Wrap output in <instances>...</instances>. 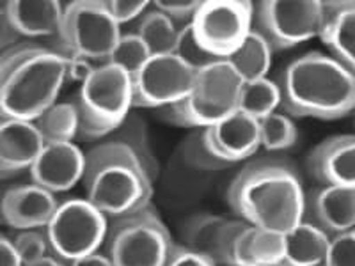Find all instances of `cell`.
Here are the masks:
<instances>
[{
    "mask_svg": "<svg viewBox=\"0 0 355 266\" xmlns=\"http://www.w3.org/2000/svg\"><path fill=\"white\" fill-rule=\"evenodd\" d=\"M215 266H233V265H215Z\"/></svg>",
    "mask_w": 355,
    "mask_h": 266,
    "instance_id": "43",
    "label": "cell"
},
{
    "mask_svg": "<svg viewBox=\"0 0 355 266\" xmlns=\"http://www.w3.org/2000/svg\"><path fill=\"white\" fill-rule=\"evenodd\" d=\"M284 259V234L249 226L236 236L231 250L233 266H281Z\"/></svg>",
    "mask_w": 355,
    "mask_h": 266,
    "instance_id": "21",
    "label": "cell"
},
{
    "mask_svg": "<svg viewBox=\"0 0 355 266\" xmlns=\"http://www.w3.org/2000/svg\"><path fill=\"white\" fill-rule=\"evenodd\" d=\"M69 266H112V263L107 258V254L93 252V254H87L84 256V258L75 259V261H71Z\"/></svg>",
    "mask_w": 355,
    "mask_h": 266,
    "instance_id": "41",
    "label": "cell"
},
{
    "mask_svg": "<svg viewBox=\"0 0 355 266\" xmlns=\"http://www.w3.org/2000/svg\"><path fill=\"white\" fill-rule=\"evenodd\" d=\"M43 145L34 123L18 119L0 121V177L31 169Z\"/></svg>",
    "mask_w": 355,
    "mask_h": 266,
    "instance_id": "19",
    "label": "cell"
},
{
    "mask_svg": "<svg viewBox=\"0 0 355 266\" xmlns=\"http://www.w3.org/2000/svg\"><path fill=\"white\" fill-rule=\"evenodd\" d=\"M307 167L322 185L355 186V137L347 133L325 139L311 151Z\"/></svg>",
    "mask_w": 355,
    "mask_h": 266,
    "instance_id": "18",
    "label": "cell"
},
{
    "mask_svg": "<svg viewBox=\"0 0 355 266\" xmlns=\"http://www.w3.org/2000/svg\"><path fill=\"white\" fill-rule=\"evenodd\" d=\"M6 9L21 37H59L62 12H64L61 2H55V0H43V2L15 0V2H8Z\"/></svg>",
    "mask_w": 355,
    "mask_h": 266,
    "instance_id": "22",
    "label": "cell"
},
{
    "mask_svg": "<svg viewBox=\"0 0 355 266\" xmlns=\"http://www.w3.org/2000/svg\"><path fill=\"white\" fill-rule=\"evenodd\" d=\"M0 266H24L12 245V240L4 234H0Z\"/></svg>",
    "mask_w": 355,
    "mask_h": 266,
    "instance_id": "40",
    "label": "cell"
},
{
    "mask_svg": "<svg viewBox=\"0 0 355 266\" xmlns=\"http://www.w3.org/2000/svg\"><path fill=\"white\" fill-rule=\"evenodd\" d=\"M174 55H176L180 61L185 62L187 66L196 69V71L202 69L205 66L211 64V62L218 61V59L211 57L206 50H202L201 44L196 41L194 34H192V28H190V24L183 25V27L180 28L176 48H174Z\"/></svg>",
    "mask_w": 355,
    "mask_h": 266,
    "instance_id": "32",
    "label": "cell"
},
{
    "mask_svg": "<svg viewBox=\"0 0 355 266\" xmlns=\"http://www.w3.org/2000/svg\"><path fill=\"white\" fill-rule=\"evenodd\" d=\"M103 4L119 27L123 24L139 20L150 8V2L146 0H103Z\"/></svg>",
    "mask_w": 355,
    "mask_h": 266,
    "instance_id": "35",
    "label": "cell"
},
{
    "mask_svg": "<svg viewBox=\"0 0 355 266\" xmlns=\"http://www.w3.org/2000/svg\"><path fill=\"white\" fill-rule=\"evenodd\" d=\"M116 141H121L128 145L133 153L137 154L139 160L142 161L146 172L150 174V177L153 179L155 172H157V161H155L153 153H151L150 142L146 137V126L142 119H139L137 116L126 117L123 125L116 130Z\"/></svg>",
    "mask_w": 355,
    "mask_h": 266,
    "instance_id": "30",
    "label": "cell"
},
{
    "mask_svg": "<svg viewBox=\"0 0 355 266\" xmlns=\"http://www.w3.org/2000/svg\"><path fill=\"white\" fill-rule=\"evenodd\" d=\"M329 236L309 222L284 234V259L281 266H320L327 252Z\"/></svg>",
    "mask_w": 355,
    "mask_h": 266,
    "instance_id": "23",
    "label": "cell"
},
{
    "mask_svg": "<svg viewBox=\"0 0 355 266\" xmlns=\"http://www.w3.org/2000/svg\"><path fill=\"white\" fill-rule=\"evenodd\" d=\"M252 2L208 0L190 21V28L202 50L226 61L242 46L252 30Z\"/></svg>",
    "mask_w": 355,
    "mask_h": 266,
    "instance_id": "10",
    "label": "cell"
},
{
    "mask_svg": "<svg viewBox=\"0 0 355 266\" xmlns=\"http://www.w3.org/2000/svg\"><path fill=\"white\" fill-rule=\"evenodd\" d=\"M318 0H266L252 6V28L272 50H290L318 36Z\"/></svg>",
    "mask_w": 355,
    "mask_h": 266,
    "instance_id": "11",
    "label": "cell"
},
{
    "mask_svg": "<svg viewBox=\"0 0 355 266\" xmlns=\"http://www.w3.org/2000/svg\"><path fill=\"white\" fill-rule=\"evenodd\" d=\"M259 144L266 151H288L297 144L299 132L291 121V117L284 112H274L258 121Z\"/></svg>",
    "mask_w": 355,
    "mask_h": 266,
    "instance_id": "29",
    "label": "cell"
},
{
    "mask_svg": "<svg viewBox=\"0 0 355 266\" xmlns=\"http://www.w3.org/2000/svg\"><path fill=\"white\" fill-rule=\"evenodd\" d=\"M71 101L78 114L77 139L109 137L133 109L132 77L110 62L98 64Z\"/></svg>",
    "mask_w": 355,
    "mask_h": 266,
    "instance_id": "5",
    "label": "cell"
},
{
    "mask_svg": "<svg viewBox=\"0 0 355 266\" xmlns=\"http://www.w3.org/2000/svg\"><path fill=\"white\" fill-rule=\"evenodd\" d=\"M233 211L249 226L286 234L304 220L306 194L299 174L283 161H256L227 190Z\"/></svg>",
    "mask_w": 355,
    "mask_h": 266,
    "instance_id": "1",
    "label": "cell"
},
{
    "mask_svg": "<svg viewBox=\"0 0 355 266\" xmlns=\"http://www.w3.org/2000/svg\"><path fill=\"white\" fill-rule=\"evenodd\" d=\"M201 4L202 2H199V0H157V2H153V8L160 11L162 15H166L174 24L185 21V25H189L198 9L201 8Z\"/></svg>",
    "mask_w": 355,
    "mask_h": 266,
    "instance_id": "36",
    "label": "cell"
},
{
    "mask_svg": "<svg viewBox=\"0 0 355 266\" xmlns=\"http://www.w3.org/2000/svg\"><path fill=\"white\" fill-rule=\"evenodd\" d=\"M196 80V69L174 53L150 55L132 77L135 109H166L189 96Z\"/></svg>",
    "mask_w": 355,
    "mask_h": 266,
    "instance_id": "12",
    "label": "cell"
},
{
    "mask_svg": "<svg viewBox=\"0 0 355 266\" xmlns=\"http://www.w3.org/2000/svg\"><path fill=\"white\" fill-rule=\"evenodd\" d=\"M164 266H215V263H211L210 259L198 254L194 250L187 249L185 245L174 243Z\"/></svg>",
    "mask_w": 355,
    "mask_h": 266,
    "instance_id": "38",
    "label": "cell"
},
{
    "mask_svg": "<svg viewBox=\"0 0 355 266\" xmlns=\"http://www.w3.org/2000/svg\"><path fill=\"white\" fill-rule=\"evenodd\" d=\"M183 160L189 163L190 167L199 170H226L233 167V163L220 157L215 151L214 144L210 141L208 130L202 128L201 132L192 133L182 148Z\"/></svg>",
    "mask_w": 355,
    "mask_h": 266,
    "instance_id": "28",
    "label": "cell"
},
{
    "mask_svg": "<svg viewBox=\"0 0 355 266\" xmlns=\"http://www.w3.org/2000/svg\"><path fill=\"white\" fill-rule=\"evenodd\" d=\"M286 116L334 121L355 107V73L331 55L309 52L291 61L275 80Z\"/></svg>",
    "mask_w": 355,
    "mask_h": 266,
    "instance_id": "3",
    "label": "cell"
},
{
    "mask_svg": "<svg viewBox=\"0 0 355 266\" xmlns=\"http://www.w3.org/2000/svg\"><path fill=\"white\" fill-rule=\"evenodd\" d=\"M62 57L66 64V82H77L82 85L98 66V62L82 55H75V53H64Z\"/></svg>",
    "mask_w": 355,
    "mask_h": 266,
    "instance_id": "37",
    "label": "cell"
},
{
    "mask_svg": "<svg viewBox=\"0 0 355 266\" xmlns=\"http://www.w3.org/2000/svg\"><path fill=\"white\" fill-rule=\"evenodd\" d=\"M148 59H150V52L146 48V44L142 43L137 34L130 33L121 34L107 62L121 68L130 77H133Z\"/></svg>",
    "mask_w": 355,
    "mask_h": 266,
    "instance_id": "31",
    "label": "cell"
},
{
    "mask_svg": "<svg viewBox=\"0 0 355 266\" xmlns=\"http://www.w3.org/2000/svg\"><path fill=\"white\" fill-rule=\"evenodd\" d=\"M12 245H15V250H17L21 265H28V263L37 261V259L49 256L50 252L46 236L34 229L18 233L17 236L12 238Z\"/></svg>",
    "mask_w": 355,
    "mask_h": 266,
    "instance_id": "33",
    "label": "cell"
},
{
    "mask_svg": "<svg viewBox=\"0 0 355 266\" xmlns=\"http://www.w3.org/2000/svg\"><path fill=\"white\" fill-rule=\"evenodd\" d=\"M281 107V94L275 80L259 78L252 82H242L239 93L236 110L256 121L270 116Z\"/></svg>",
    "mask_w": 355,
    "mask_h": 266,
    "instance_id": "26",
    "label": "cell"
},
{
    "mask_svg": "<svg viewBox=\"0 0 355 266\" xmlns=\"http://www.w3.org/2000/svg\"><path fill=\"white\" fill-rule=\"evenodd\" d=\"M107 217L87 199L61 202L46 224V242L55 258L75 261L98 252L107 238Z\"/></svg>",
    "mask_w": 355,
    "mask_h": 266,
    "instance_id": "9",
    "label": "cell"
},
{
    "mask_svg": "<svg viewBox=\"0 0 355 266\" xmlns=\"http://www.w3.org/2000/svg\"><path fill=\"white\" fill-rule=\"evenodd\" d=\"M304 220L322 229L329 238L354 231L355 186L323 185L306 197Z\"/></svg>",
    "mask_w": 355,
    "mask_h": 266,
    "instance_id": "15",
    "label": "cell"
},
{
    "mask_svg": "<svg viewBox=\"0 0 355 266\" xmlns=\"http://www.w3.org/2000/svg\"><path fill=\"white\" fill-rule=\"evenodd\" d=\"M66 84L64 57L36 43L0 53V121L34 123L57 103Z\"/></svg>",
    "mask_w": 355,
    "mask_h": 266,
    "instance_id": "2",
    "label": "cell"
},
{
    "mask_svg": "<svg viewBox=\"0 0 355 266\" xmlns=\"http://www.w3.org/2000/svg\"><path fill=\"white\" fill-rule=\"evenodd\" d=\"M82 185L87 201L107 218L150 206L153 179L142 161L121 141L100 142L85 153Z\"/></svg>",
    "mask_w": 355,
    "mask_h": 266,
    "instance_id": "4",
    "label": "cell"
},
{
    "mask_svg": "<svg viewBox=\"0 0 355 266\" xmlns=\"http://www.w3.org/2000/svg\"><path fill=\"white\" fill-rule=\"evenodd\" d=\"M242 80L227 61H215L196 71L189 96L160 109L167 123L185 128H211L236 112Z\"/></svg>",
    "mask_w": 355,
    "mask_h": 266,
    "instance_id": "6",
    "label": "cell"
},
{
    "mask_svg": "<svg viewBox=\"0 0 355 266\" xmlns=\"http://www.w3.org/2000/svg\"><path fill=\"white\" fill-rule=\"evenodd\" d=\"M121 37V28L107 11L103 0L69 2L62 12L59 33L61 48L55 52L75 53L103 64Z\"/></svg>",
    "mask_w": 355,
    "mask_h": 266,
    "instance_id": "8",
    "label": "cell"
},
{
    "mask_svg": "<svg viewBox=\"0 0 355 266\" xmlns=\"http://www.w3.org/2000/svg\"><path fill=\"white\" fill-rule=\"evenodd\" d=\"M44 144L73 142L78 133V114L73 101H62L50 107L34 121Z\"/></svg>",
    "mask_w": 355,
    "mask_h": 266,
    "instance_id": "27",
    "label": "cell"
},
{
    "mask_svg": "<svg viewBox=\"0 0 355 266\" xmlns=\"http://www.w3.org/2000/svg\"><path fill=\"white\" fill-rule=\"evenodd\" d=\"M85 153L73 142L44 144L31 167L34 185L49 190L53 195L68 192L82 181Z\"/></svg>",
    "mask_w": 355,
    "mask_h": 266,
    "instance_id": "14",
    "label": "cell"
},
{
    "mask_svg": "<svg viewBox=\"0 0 355 266\" xmlns=\"http://www.w3.org/2000/svg\"><path fill=\"white\" fill-rule=\"evenodd\" d=\"M272 55H274V50L270 48V44L252 28L242 46L226 61L236 71L240 80L252 82L266 78L272 66Z\"/></svg>",
    "mask_w": 355,
    "mask_h": 266,
    "instance_id": "24",
    "label": "cell"
},
{
    "mask_svg": "<svg viewBox=\"0 0 355 266\" xmlns=\"http://www.w3.org/2000/svg\"><path fill=\"white\" fill-rule=\"evenodd\" d=\"M21 34L18 33L11 17H9L6 4L0 6V50H8L15 44L21 43Z\"/></svg>",
    "mask_w": 355,
    "mask_h": 266,
    "instance_id": "39",
    "label": "cell"
},
{
    "mask_svg": "<svg viewBox=\"0 0 355 266\" xmlns=\"http://www.w3.org/2000/svg\"><path fill=\"white\" fill-rule=\"evenodd\" d=\"M323 266H355V231L329 238Z\"/></svg>",
    "mask_w": 355,
    "mask_h": 266,
    "instance_id": "34",
    "label": "cell"
},
{
    "mask_svg": "<svg viewBox=\"0 0 355 266\" xmlns=\"http://www.w3.org/2000/svg\"><path fill=\"white\" fill-rule=\"evenodd\" d=\"M107 258L112 266H164L174 242L157 210L107 218Z\"/></svg>",
    "mask_w": 355,
    "mask_h": 266,
    "instance_id": "7",
    "label": "cell"
},
{
    "mask_svg": "<svg viewBox=\"0 0 355 266\" xmlns=\"http://www.w3.org/2000/svg\"><path fill=\"white\" fill-rule=\"evenodd\" d=\"M245 227L243 220H230L218 215H196L183 224V245L215 265H231L234 240Z\"/></svg>",
    "mask_w": 355,
    "mask_h": 266,
    "instance_id": "13",
    "label": "cell"
},
{
    "mask_svg": "<svg viewBox=\"0 0 355 266\" xmlns=\"http://www.w3.org/2000/svg\"><path fill=\"white\" fill-rule=\"evenodd\" d=\"M24 266H66V265L59 258L49 254V256H44V258L37 259V261L28 263V265H24Z\"/></svg>",
    "mask_w": 355,
    "mask_h": 266,
    "instance_id": "42",
    "label": "cell"
},
{
    "mask_svg": "<svg viewBox=\"0 0 355 266\" xmlns=\"http://www.w3.org/2000/svg\"><path fill=\"white\" fill-rule=\"evenodd\" d=\"M180 28L173 20L157 9H148L137 20L135 33L150 52V55H169L174 53Z\"/></svg>",
    "mask_w": 355,
    "mask_h": 266,
    "instance_id": "25",
    "label": "cell"
},
{
    "mask_svg": "<svg viewBox=\"0 0 355 266\" xmlns=\"http://www.w3.org/2000/svg\"><path fill=\"white\" fill-rule=\"evenodd\" d=\"M320 266H323V265H320Z\"/></svg>",
    "mask_w": 355,
    "mask_h": 266,
    "instance_id": "44",
    "label": "cell"
},
{
    "mask_svg": "<svg viewBox=\"0 0 355 266\" xmlns=\"http://www.w3.org/2000/svg\"><path fill=\"white\" fill-rule=\"evenodd\" d=\"M206 130L215 151L233 166L250 158L261 148L258 121L239 110Z\"/></svg>",
    "mask_w": 355,
    "mask_h": 266,
    "instance_id": "20",
    "label": "cell"
},
{
    "mask_svg": "<svg viewBox=\"0 0 355 266\" xmlns=\"http://www.w3.org/2000/svg\"><path fill=\"white\" fill-rule=\"evenodd\" d=\"M318 37L331 50L332 59L355 73V2H320Z\"/></svg>",
    "mask_w": 355,
    "mask_h": 266,
    "instance_id": "17",
    "label": "cell"
},
{
    "mask_svg": "<svg viewBox=\"0 0 355 266\" xmlns=\"http://www.w3.org/2000/svg\"><path fill=\"white\" fill-rule=\"evenodd\" d=\"M55 195L37 185H20L9 188L0 199V218L4 224L20 231L46 227L57 210Z\"/></svg>",
    "mask_w": 355,
    "mask_h": 266,
    "instance_id": "16",
    "label": "cell"
}]
</instances>
